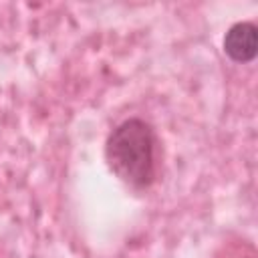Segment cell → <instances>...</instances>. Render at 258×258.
<instances>
[{
  "label": "cell",
  "instance_id": "6da1fadb",
  "mask_svg": "<svg viewBox=\"0 0 258 258\" xmlns=\"http://www.w3.org/2000/svg\"><path fill=\"white\" fill-rule=\"evenodd\" d=\"M105 159L109 169L125 185L133 189H147L157 173L155 129L143 119H125L109 133Z\"/></svg>",
  "mask_w": 258,
  "mask_h": 258
},
{
  "label": "cell",
  "instance_id": "7a4b0ae2",
  "mask_svg": "<svg viewBox=\"0 0 258 258\" xmlns=\"http://www.w3.org/2000/svg\"><path fill=\"white\" fill-rule=\"evenodd\" d=\"M224 52L234 62H250L258 52V28L254 22L242 20L228 28L224 36Z\"/></svg>",
  "mask_w": 258,
  "mask_h": 258
}]
</instances>
